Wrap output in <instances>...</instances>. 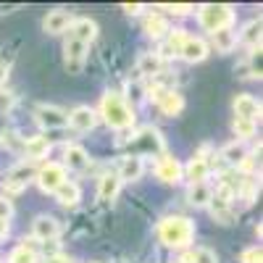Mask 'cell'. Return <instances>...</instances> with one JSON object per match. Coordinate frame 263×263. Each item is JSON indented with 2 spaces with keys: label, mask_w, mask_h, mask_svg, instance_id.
Instances as JSON below:
<instances>
[{
  "label": "cell",
  "mask_w": 263,
  "mask_h": 263,
  "mask_svg": "<svg viewBox=\"0 0 263 263\" xmlns=\"http://www.w3.org/2000/svg\"><path fill=\"white\" fill-rule=\"evenodd\" d=\"M11 213H13V205H11V200H8V197H0V221H8V218H11Z\"/></svg>",
  "instance_id": "obj_34"
},
{
  "label": "cell",
  "mask_w": 263,
  "mask_h": 263,
  "mask_svg": "<svg viewBox=\"0 0 263 263\" xmlns=\"http://www.w3.org/2000/svg\"><path fill=\"white\" fill-rule=\"evenodd\" d=\"M161 66H163L161 55H156V53H145V55L140 58V74H147V77H156V74L161 71Z\"/></svg>",
  "instance_id": "obj_26"
},
{
  "label": "cell",
  "mask_w": 263,
  "mask_h": 263,
  "mask_svg": "<svg viewBox=\"0 0 263 263\" xmlns=\"http://www.w3.org/2000/svg\"><path fill=\"white\" fill-rule=\"evenodd\" d=\"M205 177H208V161L200 158V156H195L187 163V179L192 184H200V182H205Z\"/></svg>",
  "instance_id": "obj_22"
},
{
  "label": "cell",
  "mask_w": 263,
  "mask_h": 263,
  "mask_svg": "<svg viewBox=\"0 0 263 263\" xmlns=\"http://www.w3.org/2000/svg\"><path fill=\"white\" fill-rule=\"evenodd\" d=\"M221 158L227 161V163H232V166H239L245 158H248V150H245V145L242 142H229L224 150H221Z\"/></svg>",
  "instance_id": "obj_24"
},
{
  "label": "cell",
  "mask_w": 263,
  "mask_h": 263,
  "mask_svg": "<svg viewBox=\"0 0 263 263\" xmlns=\"http://www.w3.org/2000/svg\"><path fill=\"white\" fill-rule=\"evenodd\" d=\"M156 174H158V179L166 182V184H177L182 179V166L177 158H168V156H161L158 166H156Z\"/></svg>",
  "instance_id": "obj_15"
},
{
  "label": "cell",
  "mask_w": 263,
  "mask_h": 263,
  "mask_svg": "<svg viewBox=\"0 0 263 263\" xmlns=\"http://www.w3.org/2000/svg\"><path fill=\"white\" fill-rule=\"evenodd\" d=\"M211 40H213V45H216V50H218V53H229V50L237 45V34L232 32V27L213 32V34H211Z\"/></svg>",
  "instance_id": "obj_23"
},
{
  "label": "cell",
  "mask_w": 263,
  "mask_h": 263,
  "mask_svg": "<svg viewBox=\"0 0 263 263\" xmlns=\"http://www.w3.org/2000/svg\"><path fill=\"white\" fill-rule=\"evenodd\" d=\"M142 158L140 156H126L124 158V163H121V168H119V179L121 182H137L140 177H142Z\"/></svg>",
  "instance_id": "obj_17"
},
{
  "label": "cell",
  "mask_w": 263,
  "mask_h": 263,
  "mask_svg": "<svg viewBox=\"0 0 263 263\" xmlns=\"http://www.w3.org/2000/svg\"><path fill=\"white\" fill-rule=\"evenodd\" d=\"M48 150H50V140H48V137H42V135L29 137V140L24 142V153H27V158H32V161L45 158V156H48Z\"/></svg>",
  "instance_id": "obj_20"
},
{
  "label": "cell",
  "mask_w": 263,
  "mask_h": 263,
  "mask_svg": "<svg viewBox=\"0 0 263 263\" xmlns=\"http://www.w3.org/2000/svg\"><path fill=\"white\" fill-rule=\"evenodd\" d=\"M100 116L105 119V124L111 129H129L135 124V114L126 105V100L116 92H105L100 100Z\"/></svg>",
  "instance_id": "obj_2"
},
{
  "label": "cell",
  "mask_w": 263,
  "mask_h": 263,
  "mask_svg": "<svg viewBox=\"0 0 263 263\" xmlns=\"http://www.w3.org/2000/svg\"><path fill=\"white\" fill-rule=\"evenodd\" d=\"M260 260H263L260 248H248V250L242 253V263H260Z\"/></svg>",
  "instance_id": "obj_33"
},
{
  "label": "cell",
  "mask_w": 263,
  "mask_h": 263,
  "mask_svg": "<svg viewBox=\"0 0 263 263\" xmlns=\"http://www.w3.org/2000/svg\"><path fill=\"white\" fill-rule=\"evenodd\" d=\"M34 177H37V184H40L42 192H55L66 182V168L61 163H48V166H42Z\"/></svg>",
  "instance_id": "obj_5"
},
{
  "label": "cell",
  "mask_w": 263,
  "mask_h": 263,
  "mask_svg": "<svg viewBox=\"0 0 263 263\" xmlns=\"http://www.w3.org/2000/svg\"><path fill=\"white\" fill-rule=\"evenodd\" d=\"M135 147H137L140 153H145V156H163V150H166L161 132L153 129V126H142V129L137 132Z\"/></svg>",
  "instance_id": "obj_4"
},
{
  "label": "cell",
  "mask_w": 263,
  "mask_h": 263,
  "mask_svg": "<svg viewBox=\"0 0 263 263\" xmlns=\"http://www.w3.org/2000/svg\"><path fill=\"white\" fill-rule=\"evenodd\" d=\"M34 177V166L32 163H18V166H13L11 168V174L6 177V184H3V190L6 192H11V195H16V192H21L27 184H29V179Z\"/></svg>",
  "instance_id": "obj_7"
},
{
  "label": "cell",
  "mask_w": 263,
  "mask_h": 263,
  "mask_svg": "<svg viewBox=\"0 0 263 263\" xmlns=\"http://www.w3.org/2000/svg\"><path fill=\"white\" fill-rule=\"evenodd\" d=\"M69 29H71V34H69V37H74V40L84 42V45H90V42L98 37V24H95L92 18H74Z\"/></svg>",
  "instance_id": "obj_16"
},
{
  "label": "cell",
  "mask_w": 263,
  "mask_h": 263,
  "mask_svg": "<svg viewBox=\"0 0 263 263\" xmlns=\"http://www.w3.org/2000/svg\"><path fill=\"white\" fill-rule=\"evenodd\" d=\"M34 119H37L40 126H45V129H61V126L69 124V114L61 111L58 105H37Z\"/></svg>",
  "instance_id": "obj_6"
},
{
  "label": "cell",
  "mask_w": 263,
  "mask_h": 263,
  "mask_svg": "<svg viewBox=\"0 0 263 263\" xmlns=\"http://www.w3.org/2000/svg\"><path fill=\"white\" fill-rule=\"evenodd\" d=\"M53 195H55V200H58L61 205H77V203H79V197H82L79 187H77L74 182H69V179H66Z\"/></svg>",
  "instance_id": "obj_21"
},
{
  "label": "cell",
  "mask_w": 263,
  "mask_h": 263,
  "mask_svg": "<svg viewBox=\"0 0 263 263\" xmlns=\"http://www.w3.org/2000/svg\"><path fill=\"white\" fill-rule=\"evenodd\" d=\"M234 114H237V119H245V121L255 124L260 116V103L253 95H237L234 98Z\"/></svg>",
  "instance_id": "obj_12"
},
{
  "label": "cell",
  "mask_w": 263,
  "mask_h": 263,
  "mask_svg": "<svg viewBox=\"0 0 263 263\" xmlns=\"http://www.w3.org/2000/svg\"><path fill=\"white\" fill-rule=\"evenodd\" d=\"M124 11H126V13H140V6H129V3H126Z\"/></svg>",
  "instance_id": "obj_39"
},
{
  "label": "cell",
  "mask_w": 263,
  "mask_h": 263,
  "mask_svg": "<svg viewBox=\"0 0 263 263\" xmlns=\"http://www.w3.org/2000/svg\"><path fill=\"white\" fill-rule=\"evenodd\" d=\"M8 234V221H0V239Z\"/></svg>",
  "instance_id": "obj_38"
},
{
  "label": "cell",
  "mask_w": 263,
  "mask_h": 263,
  "mask_svg": "<svg viewBox=\"0 0 263 263\" xmlns=\"http://www.w3.org/2000/svg\"><path fill=\"white\" fill-rule=\"evenodd\" d=\"M239 40H242L245 45H250V48L260 45V18H253L250 24H245L242 34H239Z\"/></svg>",
  "instance_id": "obj_27"
},
{
  "label": "cell",
  "mask_w": 263,
  "mask_h": 263,
  "mask_svg": "<svg viewBox=\"0 0 263 263\" xmlns=\"http://www.w3.org/2000/svg\"><path fill=\"white\" fill-rule=\"evenodd\" d=\"M66 166L74 168V171H82L90 166V156H87V150L79 147V145H66Z\"/></svg>",
  "instance_id": "obj_18"
},
{
  "label": "cell",
  "mask_w": 263,
  "mask_h": 263,
  "mask_svg": "<svg viewBox=\"0 0 263 263\" xmlns=\"http://www.w3.org/2000/svg\"><path fill=\"white\" fill-rule=\"evenodd\" d=\"M211 197H213V190H211L205 182L192 184V187H190V203H192V205H197V208L208 205V203H211Z\"/></svg>",
  "instance_id": "obj_25"
},
{
  "label": "cell",
  "mask_w": 263,
  "mask_h": 263,
  "mask_svg": "<svg viewBox=\"0 0 263 263\" xmlns=\"http://www.w3.org/2000/svg\"><path fill=\"white\" fill-rule=\"evenodd\" d=\"M8 263H37V255L32 250H27V248H16L11 253V260Z\"/></svg>",
  "instance_id": "obj_32"
},
{
  "label": "cell",
  "mask_w": 263,
  "mask_h": 263,
  "mask_svg": "<svg viewBox=\"0 0 263 263\" xmlns=\"http://www.w3.org/2000/svg\"><path fill=\"white\" fill-rule=\"evenodd\" d=\"M119 190H121V179H119V174H105V177L100 179L98 195H100V200H105V203H111L114 197L119 195Z\"/></svg>",
  "instance_id": "obj_19"
},
{
  "label": "cell",
  "mask_w": 263,
  "mask_h": 263,
  "mask_svg": "<svg viewBox=\"0 0 263 263\" xmlns=\"http://www.w3.org/2000/svg\"><path fill=\"white\" fill-rule=\"evenodd\" d=\"M32 234H34V239H40V242H53V239L61 234V224L53 216H37L32 221Z\"/></svg>",
  "instance_id": "obj_9"
},
{
  "label": "cell",
  "mask_w": 263,
  "mask_h": 263,
  "mask_svg": "<svg viewBox=\"0 0 263 263\" xmlns=\"http://www.w3.org/2000/svg\"><path fill=\"white\" fill-rule=\"evenodd\" d=\"M184 263H218V258H216V253L211 248H195L184 258Z\"/></svg>",
  "instance_id": "obj_29"
},
{
  "label": "cell",
  "mask_w": 263,
  "mask_h": 263,
  "mask_svg": "<svg viewBox=\"0 0 263 263\" xmlns=\"http://www.w3.org/2000/svg\"><path fill=\"white\" fill-rule=\"evenodd\" d=\"M156 103L166 116H177L184 108V98L177 90H163V87H156Z\"/></svg>",
  "instance_id": "obj_10"
},
{
  "label": "cell",
  "mask_w": 263,
  "mask_h": 263,
  "mask_svg": "<svg viewBox=\"0 0 263 263\" xmlns=\"http://www.w3.org/2000/svg\"><path fill=\"white\" fill-rule=\"evenodd\" d=\"M71 13L69 11H63V8H55V11H50L48 16H45V21H42V29H45L48 34H61V32H66L71 27Z\"/></svg>",
  "instance_id": "obj_14"
},
{
  "label": "cell",
  "mask_w": 263,
  "mask_h": 263,
  "mask_svg": "<svg viewBox=\"0 0 263 263\" xmlns=\"http://www.w3.org/2000/svg\"><path fill=\"white\" fill-rule=\"evenodd\" d=\"M158 237L168 248H187L195 237V224L184 216H168L158 224Z\"/></svg>",
  "instance_id": "obj_1"
},
{
  "label": "cell",
  "mask_w": 263,
  "mask_h": 263,
  "mask_svg": "<svg viewBox=\"0 0 263 263\" xmlns=\"http://www.w3.org/2000/svg\"><path fill=\"white\" fill-rule=\"evenodd\" d=\"M87 48L90 45H84V42L69 37L66 40V69H69L71 74H79L82 71V66H84V58H87Z\"/></svg>",
  "instance_id": "obj_8"
},
{
  "label": "cell",
  "mask_w": 263,
  "mask_h": 263,
  "mask_svg": "<svg viewBox=\"0 0 263 263\" xmlns=\"http://www.w3.org/2000/svg\"><path fill=\"white\" fill-rule=\"evenodd\" d=\"M45 263H71L69 258H66V255H48V260Z\"/></svg>",
  "instance_id": "obj_37"
},
{
  "label": "cell",
  "mask_w": 263,
  "mask_h": 263,
  "mask_svg": "<svg viewBox=\"0 0 263 263\" xmlns=\"http://www.w3.org/2000/svg\"><path fill=\"white\" fill-rule=\"evenodd\" d=\"M179 55H182L187 63H200V61H205V55H208V45H205L200 37H184L182 48H179Z\"/></svg>",
  "instance_id": "obj_11"
},
{
  "label": "cell",
  "mask_w": 263,
  "mask_h": 263,
  "mask_svg": "<svg viewBox=\"0 0 263 263\" xmlns=\"http://www.w3.org/2000/svg\"><path fill=\"white\" fill-rule=\"evenodd\" d=\"M232 21H234V11L229 6H221V3H208L200 8V24L213 34L218 29H227L232 27Z\"/></svg>",
  "instance_id": "obj_3"
},
{
  "label": "cell",
  "mask_w": 263,
  "mask_h": 263,
  "mask_svg": "<svg viewBox=\"0 0 263 263\" xmlns=\"http://www.w3.org/2000/svg\"><path fill=\"white\" fill-rule=\"evenodd\" d=\"M145 32L150 37H163L168 32V24H166V18L163 16H147L145 18Z\"/></svg>",
  "instance_id": "obj_28"
},
{
  "label": "cell",
  "mask_w": 263,
  "mask_h": 263,
  "mask_svg": "<svg viewBox=\"0 0 263 263\" xmlns=\"http://www.w3.org/2000/svg\"><path fill=\"white\" fill-rule=\"evenodd\" d=\"M184 37H187V34H184L182 29H174V34L168 37V42H166V48H163V50H166L163 55H179V48H182V42H184Z\"/></svg>",
  "instance_id": "obj_30"
},
{
  "label": "cell",
  "mask_w": 263,
  "mask_h": 263,
  "mask_svg": "<svg viewBox=\"0 0 263 263\" xmlns=\"http://www.w3.org/2000/svg\"><path fill=\"white\" fill-rule=\"evenodd\" d=\"M168 13H177V16H184V13H190V6H163Z\"/></svg>",
  "instance_id": "obj_35"
},
{
  "label": "cell",
  "mask_w": 263,
  "mask_h": 263,
  "mask_svg": "<svg viewBox=\"0 0 263 263\" xmlns=\"http://www.w3.org/2000/svg\"><path fill=\"white\" fill-rule=\"evenodd\" d=\"M234 135L239 140H250L255 135V124L253 121H245V119H234Z\"/></svg>",
  "instance_id": "obj_31"
},
{
  "label": "cell",
  "mask_w": 263,
  "mask_h": 263,
  "mask_svg": "<svg viewBox=\"0 0 263 263\" xmlns=\"http://www.w3.org/2000/svg\"><path fill=\"white\" fill-rule=\"evenodd\" d=\"M6 77H8V63L0 61V84H6Z\"/></svg>",
  "instance_id": "obj_36"
},
{
  "label": "cell",
  "mask_w": 263,
  "mask_h": 263,
  "mask_svg": "<svg viewBox=\"0 0 263 263\" xmlns=\"http://www.w3.org/2000/svg\"><path fill=\"white\" fill-rule=\"evenodd\" d=\"M69 124H71L77 132H90V129H95V124H98V114L92 111L90 105H79V108H74V111L69 114Z\"/></svg>",
  "instance_id": "obj_13"
},
{
  "label": "cell",
  "mask_w": 263,
  "mask_h": 263,
  "mask_svg": "<svg viewBox=\"0 0 263 263\" xmlns=\"http://www.w3.org/2000/svg\"><path fill=\"white\" fill-rule=\"evenodd\" d=\"M0 263H3V260H0Z\"/></svg>",
  "instance_id": "obj_40"
}]
</instances>
